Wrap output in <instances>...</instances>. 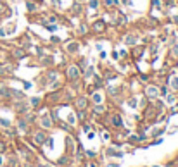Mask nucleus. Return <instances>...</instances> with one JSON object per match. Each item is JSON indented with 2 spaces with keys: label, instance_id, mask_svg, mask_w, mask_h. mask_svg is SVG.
I'll return each mask as SVG.
<instances>
[{
  "label": "nucleus",
  "instance_id": "f03ea898",
  "mask_svg": "<svg viewBox=\"0 0 178 167\" xmlns=\"http://www.w3.org/2000/svg\"><path fill=\"white\" fill-rule=\"evenodd\" d=\"M3 150H5V145H3V143H0V152H3Z\"/></svg>",
  "mask_w": 178,
  "mask_h": 167
},
{
  "label": "nucleus",
  "instance_id": "f257e3e1",
  "mask_svg": "<svg viewBox=\"0 0 178 167\" xmlns=\"http://www.w3.org/2000/svg\"><path fill=\"white\" fill-rule=\"evenodd\" d=\"M35 141H36V143H43V135H42V133H36Z\"/></svg>",
  "mask_w": 178,
  "mask_h": 167
}]
</instances>
